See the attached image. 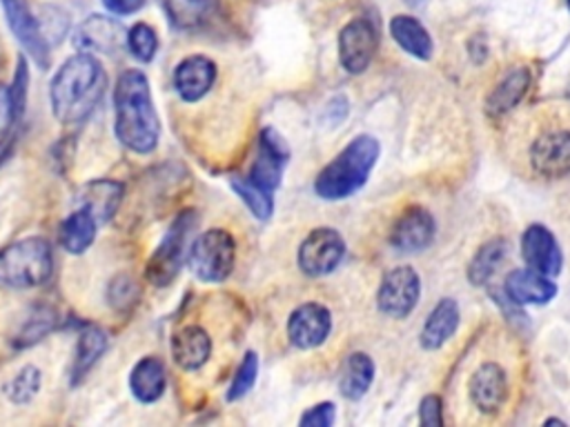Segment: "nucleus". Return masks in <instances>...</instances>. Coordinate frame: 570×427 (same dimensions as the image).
Listing matches in <instances>:
<instances>
[{
	"instance_id": "nucleus-32",
	"label": "nucleus",
	"mask_w": 570,
	"mask_h": 427,
	"mask_svg": "<svg viewBox=\"0 0 570 427\" xmlns=\"http://www.w3.org/2000/svg\"><path fill=\"white\" fill-rule=\"evenodd\" d=\"M127 47L131 52L134 58H138L140 63H150L157 56L159 50V36L157 32L146 25V23H136L129 32H127Z\"/></svg>"
},
{
	"instance_id": "nucleus-12",
	"label": "nucleus",
	"mask_w": 570,
	"mask_h": 427,
	"mask_svg": "<svg viewBox=\"0 0 570 427\" xmlns=\"http://www.w3.org/2000/svg\"><path fill=\"white\" fill-rule=\"evenodd\" d=\"M530 166L543 179L570 174V131H548L530 148Z\"/></svg>"
},
{
	"instance_id": "nucleus-28",
	"label": "nucleus",
	"mask_w": 570,
	"mask_h": 427,
	"mask_svg": "<svg viewBox=\"0 0 570 427\" xmlns=\"http://www.w3.org/2000/svg\"><path fill=\"white\" fill-rule=\"evenodd\" d=\"M163 3L170 21L179 30L201 28L219 8V0H163Z\"/></svg>"
},
{
	"instance_id": "nucleus-18",
	"label": "nucleus",
	"mask_w": 570,
	"mask_h": 427,
	"mask_svg": "<svg viewBox=\"0 0 570 427\" xmlns=\"http://www.w3.org/2000/svg\"><path fill=\"white\" fill-rule=\"evenodd\" d=\"M506 295L515 306H546L557 297V285L535 269H515L506 276Z\"/></svg>"
},
{
	"instance_id": "nucleus-4",
	"label": "nucleus",
	"mask_w": 570,
	"mask_h": 427,
	"mask_svg": "<svg viewBox=\"0 0 570 427\" xmlns=\"http://www.w3.org/2000/svg\"><path fill=\"white\" fill-rule=\"evenodd\" d=\"M54 269L52 247L45 238H23L0 249V285L8 288H39Z\"/></svg>"
},
{
	"instance_id": "nucleus-22",
	"label": "nucleus",
	"mask_w": 570,
	"mask_h": 427,
	"mask_svg": "<svg viewBox=\"0 0 570 427\" xmlns=\"http://www.w3.org/2000/svg\"><path fill=\"white\" fill-rule=\"evenodd\" d=\"M120 201H123V185L116 181H92L78 194L81 207L87 210L98 225L107 223L118 212Z\"/></svg>"
},
{
	"instance_id": "nucleus-3",
	"label": "nucleus",
	"mask_w": 570,
	"mask_h": 427,
	"mask_svg": "<svg viewBox=\"0 0 570 427\" xmlns=\"http://www.w3.org/2000/svg\"><path fill=\"white\" fill-rule=\"evenodd\" d=\"M379 140L372 136H357L350 146L317 177L315 190L326 201H341L359 192L377 159H379Z\"/></svg>"
},
{
	"instance_id": "nucleus-20",
	"label": "nucleus",
	"mask_w": 570,
	"mask_h": 427,
	"mask_svg": "<svg viewBox=\"0 0 570 427\" xmlns=\"http://www.w3.org/2000/svg\"><path fill=\"white\" fill-rule=\"evenodd\" d=\"M212 354V341L210 334L203 328L188 325L179 330L172 339V356L177 365L186 372L201 370Z\"/></svg>"
},
{
	"instance_id": "nucleus-35",
	"label": "nucleus",
	"mask_w": 570,
	"mask_h": 427,
	"mask_svg": "<svg viewBox=\"0 0 570 427\" xmlns=\"http://www.w3.org/2000/svg\"><path fill=\"white\" fill-rule=\"evenodd\" d=\"M19 109L17 103L12 98V89L0 85V148L6 146V140L14 127V120L19 118Z\"/></svg>"
},
{
	"instance_id": "nucleus-14",
	"label": "nucleus",
	"mask_w": 570,
	"mask_h": 427,
	"mask_svg": "<svg viewBox=\"0 0 570 427\" xmlns=\"http://www.w3.org/2000/svg\"><path fill=\"white\" fill-rule=\"evenodd\" d=\"M127 43L125 30L118 21L107 17H89L81 23L74 36L76 50L85 54H116Z\"/></svg>"
},
{
	"instance_id": "nucleus-44",
	"label": "nucleus",
	"mask_w": 570,
	"mask_h": 427,
	"mask_svg": "<svg viewBox=\"0 0 570 427\" xmlns=\"http://www.w3.org/2000/svg\"><path fill=\"white\" fill-rule=\"evenodd\" d=\"M566 3H568V10H570V0H566Z\"/></svg>"
},
{
	"instance_id": "nucleus-2",
	"label": "nucleus",
	"mask_w": 570,
	"mask_h": 427,
	"mask_svg": "<svg viewBox=\"0 0 570 427\" xmlns=\"http://www.w3.org/2000/svg\"><path fill=\"white\" fill-rule=\"evenodd\" d=\"M107 76L94 54H76L52 81V109L63 125H83L103 98Z\"/></svg>"
},
{
	"instance_id": "nucleus-33",
	"label": "nucleus",
	"mask_w": 570,
	"mask_h": 427,
	"mask_svg": "<svg viewBox=\"0 0 570 427\" xmlns=\"http://www.w3.org/2000/svg\"><path fill=\"white\" fill-rule=\"evenodd\" d=\"M39 387H41V372H39V367L28 365V367H23V370L14 376V381L8 385V396H10L17 405H25V403H30V401L36 396Z\"/></svg>"
},
{
	"instance_id": "nucleus-17",
	"label": "nucleus",
	"mask_w": 570,
	"mask_h": 427,
	"mask_svg": "<svg viewBox=\"0 0 570 427\" xmlns=\"http://www.w3.org/2000/svg\"><path fill=\"white\" fill-rule=\"evenodd\" d=\"M471 401L479 412L495 414L508 398V381L506 372L497 363H484L475 370L471 385Z\"/></svg>"
},
{
	"instance_id": "nucleus-36",
	"label": "nucleus",
	"mask_w": 570,
	"mask_h": 427,
	"mask_svg": "<svg viewBox=\"0 0 570 427\" xmlns=\"http://www.w3.org/2000/svg\"><path fill=\"white\" fill-rule=\"evenodd\" d=\"M419 420L425 427H442L444 425V403L440 396H425L419 405Z\"/></svg>"
},
{
	"instance_id": "nucleus-24",
	"label": "nucleus",
	"mask_w": 570,
	"mask_h": 427,
	"mask_svg": "<svg viewBox=\"0 0 570 427\" xmlns=\"http://www.w3.org/2000/svg\"><path fill=\"white\" fill-rule=\"evenodd\" d=\"M390 34L397 45L419 61H428L433 56V39L425 32V28L412 17H394L390 21Z\"/></svg>"
},
{
	"instance_id": "nucleus-8",
	"label": "nucleus",
	"mask_w": 570,
	"mask_h": 427,
	"mask_svg": "<svg viewBox=\"0 0 570 427\" xmlns=\"http://www.w3.org/2000/svg\"><path fill=\"white\" fill-rule=\"evenodd\" d=\"M346 243L337 229L319 227L299 247V267L308 276H326L339 267Z\"/></svg>"
},
{
	"instance_id": "nucleus-26",
	"label": "nucleus",
	"mask_w": 570,
	"mask_h": 427,
	"mask_svg": "<svg viewBox=\"0 0 570 427\" xmlns=\"http://www.w3.org/2000/svg\"><path fill=\"white\" fill-rule=\"evenodd\" d=\"M96 218L87 210L72 212L61 225V245L70 254H83L96 238Z\"/></svg>"
},
{
	"instance_id": "nucleus-9",
	"label": "nucleus",
	"mask_w": 570,
	"mask_h": 427,
	"mask_svg": "<svg viewBox=\"0 0 570 427\" xmlns=\"http://www.w3.org/2000/svg\"><path fill=\"white\" fill-rule=\"evenodd\" d=\"M379 36L368 19H355L339 34V58L346 72L363 74L377 52Z\"/></svg>"
},
{
	"instance_id": "nucleus-16",
	"label": "nucleus",
	"mask_w": 570,
	"mask_h": 427,
	"mask_svg": "<svg viewBox=\"0 0 570 427\" xmlns=\"http://www.w3.org/2000/svg\"><path fill=\"white\" fill-rule=\"evenodd\" d=\"M435 218L423 207H410L392 227L390 243L399 252H421L435 238Z\"/></svg>"
},
{
	"instance_id": "nucleus-19",
	"label": "nucleus",
	"mask_w": 570,
	"mask_h": 427,
	"mask_svg": "<svg viewBox=\"0 0 570 427\" xmlns=\"http://www.w3.org/2000/svg\"><path fill=\"white\" fill-rule=\"evenodd\" d=\"M217 81V65L205 56H190L175 72V87L186 103L201 100Z\"/></svg>"
},
{
	"instance_id": "nucleus-1",
	"label": "nucleus",
	"mask_w": 570,
	"mask_h": 427,
	"mask_svg": "<svg viewBox=\"0 0 570 427\" xmlns=\"http://www.w3.org/2000/svg\"><path fill=\"white\" fill-rule=\"evenodd\" d=\"M114 131L136 154H150L159 146L161 122L155 109L148 76L138 70L120 74L114 89Z\"/></svg>"
},
{
	"instance_id": "nucleus-29",
	"label": "nucleus",
	"mask_w": 570,
	"mask_h": 427,
	"mask_svg": "<svg viewBox=\"0 0 570 427\" xmlns=\"http://www.w3.org/2000/svg\"><path fill=\"white\" fill-rule=\"evenodd\" d=\"M105 350H107V337L101 328L83 330L76 345L74 363H72V381L78 383L96 365V361L105 354Z\"/></svg>"
},
{
	"instance_id": "nucleus-42",
	"label": "nucleus",
	"mask_w": 570,
	"mask_h": 427,
	"mask_svg": "<svg viewBox=\"0 0 570 427\" xmlns=\"http://www.w3.org/2000/svg\"><path fill=\"white\" fill-rule=\"evenodd\" d=\"M403 3H408V6H419L421 0H403Z\"/></svg>"
},
{
	"instance_id": "nucleus-7",
	"label": "nucleus",
	"mask_w": 570,
	"mask_h": 427,
	"mask_svg": "<svg viewBox=\"0 0 570 427\" xmlns=\"http://www.w3.org/2000/svg\"><path fill=\"white\" fill-rule=\"evenodd\" d=\"M419 297H421L419 274L412 267L401 265V267L390 269L383 276L379 295H377V303L386 317L405 319L416 308Z\"/></svg>"
},
{
	"instance_id": "nucleus-40",
	"label": "nucleus",
	"mask_w": 570,
	"mask_h": 427,
	"mask_svg": "<svg viewBox=\"0 0 570 427\" xmlns=\"http://www.w3.org/2000/svg\"><path fill=\"white\" fill-rule=\"evenodd\" d=\"M103 6L116 17H129V14H136L138 10H142L146 0H103Z\"/></svg>"
},
{
	"instance_id": "nucleus-38",
	"label": "nucleus",
	"mask_w": 570,
	"mask_h": 427,
	"mask_svg": "<svg viewBox=\"0 0 570 427\" xmlns=\"http://www.w3.org/2000/svg\"><path fill=\"white\" fill-rule=\"evenodd\" d=\"M304 427H330L335 423V405L332 403H321V405H315L310 407L302 420H299Z\"/></svg>"
},
{
	"instance_id": "nucleus-27",
	"label": "nucleus",
	"mask_w": 570,
	"mask_h": 427,
	"mask_svg": "<svg viewBox=\"0 0 570 427\" xmlns=\"http://www.w3.org/2000/svg\"><path fill=\"white\" fill-rule=\"evenodd\" d=\"M374 381V363L368 354L363 352H357V354H350L346 365H344V374H341V381H339V387H341V394L350 401H359L366 396V392L370 389Z\"/></svg>"
},
{
	"instance_id": "nucleus-21",
	"label": "nucleus",
	"mask_w": 570,
	"mask_h": 427,
	"mask_svg": "<svg viewBox=\"0 0 570 427\" xmlns=\"http://www.w3.org/2000/svg\"><path fill=\"white\" fill-rule=\"evenodd\" d=\"M166 387H168V374H166V365L159 359L146 356L134 365L129 376V389L140 403L159 401Z\"/></svg>"
},
{
	"instance_id": "nucleus-30",
	"label": "nucleus",
	"mask_w": 570,
	"mask_h": 427,
	"mask_svg": "<svg viewBox=\"0 0 570 427\" xmlns=\"http://www.w3.org/2000/svg\"><path fill=\"white\" fill-rule=\"evenodd\" d=\"M508 254V243L504 238H493L488 241L477 254L475 258L471 260V267H468V278L473 285H477V288H482V285H486L493 274L497 271V267L502 265V260L506 258Z\"/></svg>"
},
{
	"instance_id": "nucleus-37",
	"label": "nucleus",
	"mask_w": 570,
	"mask_h": 427,
	"mask_svg": "<svg viewBox=\"0 0 570 427\" xmlns=\"http://www.w3.org/2000/svg\"><path fill=\"white\" fill-rule=\"evenodd\" d=\"M134 280L131 278H127V276H118L114 282H112V288H109V301H112V306L114 308H123V306H131L134 303V292H136V288H134Z\"/></svg>"
},
{
	"instance_id": "nucleus-23",
	"label": "nucleus",
	"mask_w": 570,
	"mask_h": 427,
	"mask_svg": "<svg viewBox=\"0 0 570 427\" xmlns=\"http://www.w3.org/2000/svg\"><path fill=\"white\" fill-rule=\"evenodd\" d=\"M460 328V308L457 301L444 299L437 303L433 314L428 317L421 330V345L425 350H440Z\"/></svg>"
},
{
	"instance_id": "nucleus-34",
	"label": "nucleus",
	"mask_w": 570,
	"mask_h": 427,
	"mask_svg": "<svg viewBox=\"0 0 570 427\" xmlns=\"http://www.w3.org/2000/svg\"><path fill=\"white\" fill-rule=\"evenodd\" d=\"M256 376H258V356L254 352H247L241 367L234 374V381H232L230 389H228V401L243 398L254 387Z\"/></svg>"
},
{
	"instance_id": "nucleus-5",
	"label": "nucleus",
	"mask_w": 570,
	"mask_h": 427,
	"mask_svg": "<svg viewBox=\"0 0 570 427\" xmlns=\"http://www.w3.org/2000/svg\"><path fill=\"white\" fill-rule=\"evenodd\" d=\"M194 227H197V214L192 210L181 212L170 225L163 241L159 243L157 252L150 256L146 274H148V280L157 285V288H166V285H170L181 271L183 260L188 258V249H186L188 238Z\"/></svg>"
},
{
	"instance_id": "nucleus-25",
	"label": "nucleus",
	"mask_w": 570,
	"mask_h": 427,
	"mask_svg": "<svg viewBox=\"0 0 570 427\" xmlns=\"http://www.w3.org/2000/svg\"><path fill=\"white\" fill-rule=\"evenodd\" d=\"M530 72L526 67H519V70H513L495 89L493 94L488 96L486 100V111L490 116H502L506 111H510L513 107H517V103L526 96L528 87H530Z\"/></svg>"
},
{
	"instance_id": "nucleus-39",
	"label": "nucleus",
	"mask_w": 570,
	"mask_h": 427,
	"mask_svg": "<svg viewBox=\"0 0 570 427\" xmlns=\"http://www.w3.org/2000/svg\"><path fill=\"white\" fill-rule=\"evenodd\" d=\"M50 328H52V319H50V314L48 312H41L36 319H32L30 323H28V328L21 332V348L23 345H32V343H36V341H41L43 339V334H48L50 332Z\"/></svg>"
},
{
	"instance_id": "nucleus-15",
	"label": "nucleus",
	"mask_w": 570,
	"mask_h": 427,
	"mask_svg": "<svg viewBox=\"0 0 570 427\" xmlns=\"http://www.w3.org/2000/svg\"><path fill=\"white\" fill-rule=\"evenodd\" d=\"M521 254L530 269L543 276H557L561 271V249L552 232L543 225H530L521 238Z\"/></svg>"
},
{
	"instance_id": "nucleus-10",
	"label": "nucleus",
	"mask_w": 570,
	"mask_h": 427,
	"mask_svg": "<svg viewBox=\"0 0 570 427\" xmlns=\"http://www.w3.org/2000/svg\"><path fill=\"white\" fill-rule=\"evenodd\" d=\"M3 10L8 14V25L12 28L14 36L21 41V45L30 52V56L36 61L39 67H50V45L48 39L32 14L28 0H0Z\"/></svg>"
},
{
	"instance_id": "nucleus-43",
	"label": "nucleus",
	"mask_w": 570,
	"mask_h": 427,
	"mask_svg": "<svg viewBox=\"0 0 570 427\" xmlns=\"http://www.w3.org/2000/svg\"><path fill=\"white\" fill-rule=\"evenodd\" d=\"M0 63H3V50H0Z\"/></svg>"
},
{
	"instance_id": "nucleus-31",
	"label": "nucleus",
	"mask_w": 570,
	"mask_h": 427,
	"mask_svg": "<svg viewBox=\"0 0 570 427\" xmlns=\"http://www.w3.org/2000/svg\"><path fill=\"white\" fill-rule=\"evenodd\" d=\"M232 188L234 192L239 194V199L247 205V210L261 218V221H267L274 212V201H272V192L258 188L256 183H252L250 179H232Z\"/></svg>"
},
{
	"instance_id": "nucleus-41",
	"label": "nucleus",
	"mask_w": 570,
	"mask_h": 427,
	"mask_svg": "<svg viewBox=\"0 0 570 427\" xmlns=\"http://www.w3.org/2000/svg\"><path fill=\"white\" fill-rule=\"evenodd\" d=\"M546 425H566V423H563V420H559V418H548V420H546Z\"/></svg>"
},
{
	"instance_id": "nucleus-6",
	"label": "nucleus",
	"mask_w": 570,
	"mask_h": 427,
	"mask_svg": "<svg viewBox=\"0 0 570 427\" xmlns=\"http://www.w3.org/2000/svg\"><path fill=\"white\" fill-rule=\"evenodd\" d=\"M236 258V245L230 232L208 229L190 247V269L205 282H221L232 274Z\"/></svg>"
},
{
	"instance_id": "nucleus-11",
	"label": "nucleus",
	"mask_w": 570,
	"mask_h": 427,
	"mask_svg": "<svg viewBox=\"0 0 570 427\" xmlns=\"http://www.w3.org/2000/svg\"><path fill=\"white\" fill-rule=\"evenodd\" d=\"M288 159H291V152H288V146H285V140L274 129L265 127L261 131L258 157L252 168L250 181L267 192H274L281 183L283 168L288 166Z\"/></svg>"
},
{
	"instance_id": "nucleus-13",
	"label": "nucleus",
	"mask_w": 570,
	"mask_h": 427,
	"mask_svg": "<svg viewBox=\"0 0 570 427\" xmlns=\"http://www.w3.org/2000/svg\"><path fill=\"white\" fill-rule=\"evenodd\" d=\"M332 330V314L319 303L297 308L288 321V337L299 350H315L326 343Z\"/></svg>"
}]
</instances>
